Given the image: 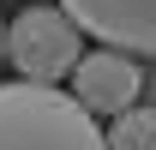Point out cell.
I'll return each instance as SVG.
<instances>
[{"label":"cell","instance_id":"cell-5","mask_svg":"<svg viewBox=\"0 0 156 150\" xmlns=\"http://www.w3.org/2000/svg\"><path fill=\"white\" fill-rule=\"evenodd\" d=\"M108 150H156V102H132L102 126Z\"/></svg>","mask_w":156,"mask_h":150},{"label":"cell","instance_id":"cell-4","mask_svg":"<svg viewBox=\"0 0 156 150\" xmlns=\"http://www.w3.org/2000/svg\"><path fill=\"white\" fill-rule=\"evenodd\" d=\"M60 6L84 24V36L156 60V0H60Z\"/></svg>","mask_w":156,"mask_h":150},{"label":"cell","instance_id":"cell-1","mask_svg":"<svg viewBox=\"0 0 156 150\" xmlns=\"http://www.w3.org/2000/svg\"><path fill=\"white\" fill-rule=\"evenodd\" d=\"M0 150H108L102 120L60 84H0Z\"/></svg>","mask_w":156,"mask_h":150},{"label":"cell","instance_id":"cell-2","mask_svg":"<svg viewBox=\"0 0 156 150\" xmlns=\"http://www.w3.org/2000/svg\"><path fill=\"white\" fill-rule=\"evenodd\" d=\"M6 60L12 72L30 78V84H66L72 66L84 60V24L66 12V6H24L18 18L6 24Z\"/></svg>","mask_w":156,"mask_h":150},{"label":"cell","instance_id":"cell-3","mask_svg":"<svg viewBox=\"0 0 156 150\" xmlns=\"http://www.w3.org/2000/svg\"><path fill=\"white\" fill-rule=\"evenodd\" d=\"M66 90L96 114V120H114L120 108L144 102V66H138V54H126V48L96 42V48H84V60L72 66Z\"/></svg>","mask_w":156,"mask_h":150}]
</instances>
